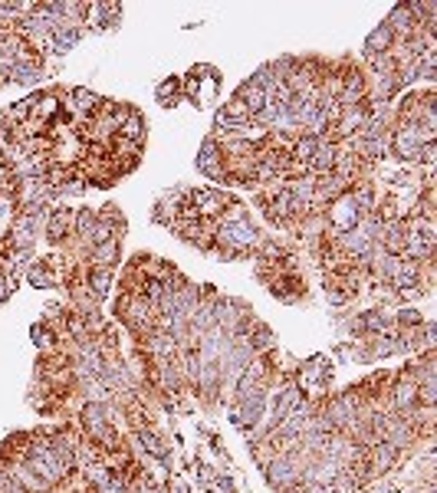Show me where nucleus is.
<instances>
[{
    "instance_id": "1",
    "label": "nucleus",
    "mask_w": 437,
    "mask_h": 493,
    "mask_svg": "<svg viewBox=\"0 0 437 493\" xmlns=\"http://www.w3.org/2000/svg\"><path fill=\"white\" fill-rule=\"evenodd\" d=\"M257 227L247 221V211L241 204H231V211L221 217V227H217V240L227 254H247L250 246L257 244Z\"/></svg>"
},
{
    "instance_id": "2",
    "label": "nucleus",
    "mask_w": 437,
    "mask_h": 493,
    "mask_svg": "<svg viewBox=\"0 0 437 493\" xmlns=\"http://www.w3.org/2000/svg\"><path fill=\"white\" fill-rule=\"evenodd\" d=\"M30 470H33V474H40V480H43V484H53V480H60V477L66 474L63 460L53 454V447H43V444L30 451Z\"/></svg>"
},
{
    "instance_id": "3",
    "label": "nucleus",
    "mask_w": 437,
    "mask_h": 493,
    "mask_svg": "<svg viewBox=\"0 0 437 493\" xmlns=\"http://www.w3.org/2000/svg\"><path fill=\"white\" fill-rule=\"evenodd\" d=\"M421 145H424V138H421V132L414 128V122L411 125H404V128H398L391 135V152L401 158V162H418V152H421Z\"/></svg>"
},
{
    "instance_id": "4",
    "label": "nucleus",
    "mask_w": 437,
    "mask_h": 493,
    "mask_svg": "<svg viewBox=\"0 0 437 493\" xmlns=\"http://www.w3.org/2000/svg\"><path fill=\"white\" fill-rule=\"evenodd\" d=\"M223 148H221V142H217L214 135L211 138H204V145H201V152H197V168L204 171L207 178H223L227 171H223Z\"/></svg>"
},
{
    "instance_id": "5",
    "label": "nucleus",
    "mask_w": 437,
    "mask_h": 493,
    "mask_svg": "<svg viewBox=\"0 0 437 493\" xmlns=\"http://www.w3.org/2000/svg\"><path fill=\"white\" fill-rule=\"evenodd\" d=\"M237 99H241V103L247 105L250 119H253V115H257V112L263 109L266 103H270V93H266L263 85H257V83H253V79H247V83H243L241 89H237Z\"/></svg>"
},
{
    "instance_id": "6",
    "label": "nucleus",
    "mask_w": 437,
    "mask_h": 493,
    "mask_svg": "<svg viewBox=\"0 0 437 493\" xmlns=\"http://www.w3.org/2000/svg\"><path fill=\"white\" fill-rule=\"evenodd\" d=\"M191 201L197 204V214H221L223 207H227V194H221V191H211V187H204V191H194V194H191Z\"/></svg>"
},
{
    "instance_id": "7",
    "label": "nucleus",
    "mask_w": 437,
    "mask_h": 493,
    "mask_svg": "<svg viewBox=\"0 0 437 493\" xmlns=\"http://www.w3.org/2000/svg\"><path fill=\"white\" fill-rule=\"evenodd\" d=\"M4 73H7L10 79H14V83H23V85H30V83H36V79H40V66H36V63H26V60H14L10 63L7 69H4Z\"/></svg>"
},
{
    "instance_id": "8",
    "label": "nucleus",
    "mask_w": 437,
    "mask_h": 493,
    "mask_svg": "<svg viewBox=\"0 0 437 493\" xmlns=\"http://www.w3.org/2000/svg\"><path fill=\"white\" fill-rule=\"evenodd\" d=\"M79 30L76 26H53L50 30V40H53V50L56 53H66V50H73V46H76L79 43Z\"/></svg>"
},
{
    "instance_id": "9",
    "label": "nucleus",
    "mask_w": 437,
    "mask_h": 493,
    "mask_svg": "<svg viewBox=\"0 0 437 493\" xmlns=\"http://www.w3.org/2000/svg\"><path fill=\"white\" fill-rule=\"evenodd\" d=\"M300 405H302V401H300V388H296V385H290V388H286L283 395L276 398V408H273L276 425H280V421H283L286 415H293V411L300 408Z\"/></svg>"
},
{
    "instance_id": "10",
    "label": "nucleus",
    "mask_w": 437,
    "mask_h": 493,
    "mask_svg": "<svg viewBox=\"0 0 437 493\" xmlns=\"http://www.w3.org/2000/svg\"><path fill=\"white\" fill-rule=\"evenodd\" d=\"M418 24H421V20L414 17V10H411V7H394L391 20H388L391 33H394V30H398V33H414V30H418Z\"/></svg>"
},
{
    "instance_id": "11",
    "label": "nucleus",
    "mask_w": 437,
    "mask_h": 493,
    "mask_svg": "<svg viewBox=\"0 0 437 493\" xmlns=\"http://www.w3.org/2000/svg\"><path fill=\"white\" fill-rule=\"evenodd\" d=\"M391 40H394V33H391V26L388 24H381L375 30V33L369 36V40H365V53H369V56H378V53L381 50H388V46H391Z\"/></svg>"
},
{
    "instance_id": "12",
    "label": "nucleus",
    "mask_w": 437,
    "mask_h": 493,
    "mask_svg": "<svg viewBox=\"0 0 437 493\" xmlns=\"http://www.w3.org/2000/svg\"><path fill=\"white\" fill-rule=\"evenodd\" d=\"M122 138H125V142H132V145H142V142H145V122H142V115H138V112H129V115H125Z\"/></svg>"
},
{
    "instance_id": "13",
    "label": "nucleus",
    "mask_w": 437,
    "mask_h": 493,
    "mask_svg": "<svg viewBox=\"0 0 437 493\" xmlns=\"http://www.w3.org/2000/svg\"><path fill=\"white\" fill-rule=\"evenodd\" d=\"M69 224H73V214H69V211H53L50 217H46V237L60 240L63 234L69 230Z\"/></svg>"
},
{
    "instance_id": "14",
    "label": "nucleus",
    "mask_w": 437,
    "mask_h": 493,
    "mask_svg": "<svg viewBox=\"0 0 437 493\" xmlns=\"http://www.w3.org/2000/svg\"><path fill=\"white\" fill-rule=\"evenodd\" d=\"M345 115L339 119V135H352V132H359L362 125H365V109L362 105H355V109H342Z\"/></svg>"
},
{
    "instance_id": "15",
    "label": "nucleus",
    "mask_w": 437,
    "mask_h": 493,
    "mask_svg": "<svg viewBox=\"0 0 437 493\" xmlns=\"http://www.w3.org/2000/svg\"><path fill=\"white\" fill-rule=\"evenodd\" d=\"M414 401H418V385H408V382H401L398 385V388H394V405H398V408H411Z\"/></svg>"
},
{
    "instance_id": "16",
    "label": "nucleus",
    "mask_w": 437,
    "mask_h": 493,
    "mask_svg": "<svg viewBox=\"0 0 437 493\" xmlns=\"http://www.w3.org/2000/svg\"><path fill=\"white\" fill-rule=\"evenodd\" d=\"M115 254H119V240L112 237V240H105V244L95 246V264H99V266H112V264H115Z\"/></svg>"
},
{
    "instance_id": "17",
    "label": "nucleus",
    "mask_w": 437,
    "mask_h": 493,
    "mask_svg": "<svg viewBox=\"0 0 437 493\" xmlns=\"http://www.w3.org/2000/svg\"><path fill=\"white\" fill-rule=\"evenodd\" d=\"M178 89H181L178 79H164V83L158 85V103H162L164 109H172L174 99H178Z\"/></svg>"
},
{
    "instance_id": "18",
    "label": "nucleus",
    "mask_w": 437,
    "mask_h": 493,
    "mask_svg": "<svg viewBox=\"0 0 437 493\" xmlns=\"http://www.w3.org/2000/svg\"><path fill=\"white\" fill-rule=\"evenodd\" d=\"M109 280H112V270H109V266H99V270H93L89 283H93V293H95V296H102L105 289H109Z\"/></svg>"
},
{
    "instance_id": "19",
    "label": "nucleus",
    "mask_w": 437,
    "mask_h": 493,
    "mask_svg": "<svg viewBox=\"0 0 437 493\" xmlns=\"http://www.w3.org/2000/svg\"><path fill=\"white\" fill-rule=\"evenodd\" d=\"M30 283H33L36 289H50L53 286V273L46 270L43 264H36V266H30Z\"/></svg>"
},
{
    "instance_id": "20",
    "label": "nucleus",
    "mask_w": 437,
    "mask_h": 493,
    "mask_svg": "<svg viewBox=\"0 0 437 493\" xmlns=\"http://www.w3.org/2000/svg\"><path fill=\"white\" fill-rule=\"evenodd\" d=\"M73 99H76V109H83V112H93L99 105V99L89 89H73Z\"/></svg>"
},
{
    "instance_id": "21",
    "label": "nucleus",
    "mask_w": 437,
    "mask_h": 493,
    "mask_svg": "<svg viewBox=\"0 0 437 493\" xmlns=\"http://www.w3.org/2000/svg\"><path fill=\"white\" fill-rule=\"evenodd\" d=\"M142 441H145V447L152 454H158V457H164V454H168V447H164L162 441H158V437H154V434H148V431H142Z\"/></svg>"
},
{
    "instance_id": "22",
    "label": "nucleus",
    "mask_w": 437,
    "mask_h": 493,
    "mask_svg": "<svg viewBox=\"0 0 437 493\" xmlns=\"http://www.w3.org/2000/svg\"><path fill=\"white\" fill-rule=\"evenodd\" d=\"M93 227H95L93 211H83V214H79V221H76V230L83 234V237H89V234H93Z\"/></svg>"
},
{
    "instance_id": "23",
    "label": "nucleus",
    "mask_w": 437,
    "mask_h": 493,
    "mask_svg": "<svg viewBox=\"0 0 437 493\" xmlns=\"http://www.w3.org/2000/svg\"><path fill=\"white\" fill-rule=\"evenodd\" d=\"M401 323H411V326H421V316H418V309H401Z\"/></svg>"
},
{
    "instance_id": "24",
    "label": "nucleus",
    "mask_w": 437,
    "mask_h": 493,
    "mask_svg": "<svg viewBox=\"0 0 437 493\" xmlns=\"http://www.w3.org/2000/svg\"><path fill=\"white\" fill-rule=\"evenodd\" d=\"M102 493H125V487H122V484H119V480H112V484H109V487H105V490H102Z\"/></svg>"
},
{
    "instance_id": "25",
    "label": "nucleus",
    "mask_w": 437,
    "mask_h": 493,
    "mask_svg": "<svg viewBox=\"0 0 437 493\" xmlns=\"http://www.w3.org/2000/svg\"><path fill=\"white\" fill-rule=\"evenodd\" d=\"M10 296V289H7V283H4V276H0V303Z\"/></svg>"
}]
</instances>
